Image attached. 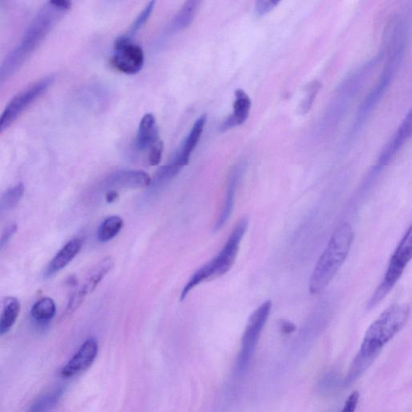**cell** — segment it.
Wrapping results in <instances>:
<instances>
[{"instance_id":"5b68a950","label":"cell","mask_w":412,"mask_h":412,"mask_svg":"<svg viewBox=\"0 0 412 412\" xmlns=\"http://www.w3.org/2000/svg\"><path fill=\"white\" fill-rule=\"evenodd\" d=\"M412 256L411 227L407 231L393 254L385 275L368 303V309L376 308L391 291L400 279Z\"/></svg>"},{"instance_id":"d6986e66","label":"cell","mask_w":412,"mask_h":412,"mask_svg":"<svg viewBox=\"0 0 412 412\" xmlns=\"http://www.w3.org/2000/svg\"><path fill=\"white\" fill-rule=\"evenodd\" d=\"M158 140L156 119L152 114L145 115L139 126L137 142L138 148L140 150L151 148Z\"/></svg>"},{"instance_id":"30bf717a","label":"cell","mask_w":412,"mask_h":412,"mask_svg":"<svg viewBox=\"0 0 412 412\" xmlns=\"http://www.w3.org/2000/svg\"><path fill=\"white\" fill-rule=\"evenodd\" d=\"M98 352V341L93 338L89 339L63 367L62 376L70 378L86 371L95 362Z\"/></svg>"},{"instance_id":"8992f818","label":"cell","mask_w":412,"mask_h":412,"mask_svg":"<svg viewBox=\"0 0 412 412\" xmlns=\"http://www.w3.org/2000/svg\"><path fill=\"white\" fill-rule=\"evenodd\" d=\"M271 301H265L252 313L248 320L244 334L242 339L240 354L237 359L236 372L241 376L246 372L255 352L258 343L268 321L271 311Z\"/></svg>"},{"instance_id":"484cf974","label":"cell","mask_w":412,"mask_h":412,"mask_svg":"<svg viewBox=\"0 0 412 412\" xmlns=\"http://www.w3.org/2000/svg\"><path fill=\"white\" fill-rule=\"evenodd\" d=\"M282 0H257L255 12L259 16H264L273 11Z\"/></svg>"},{"instance_id":"f546056e","label":"cell","mask_w":412,"mask_h":412,"mask_svg":"<svg viewBox=\"0 0 412 412\" xmlns=\"http://www.w3.org/2000/svg\"><path fill=\"white\" fill-rule=\"evenodd\" d=\"M318 91V87L317 85L312 86L310 89V91H309V95L306 98V100L304 101V105L302 107V111L304 112L308 111L309 108H310V106L312 105V102L313 100H314L315 95Z\"/></svg>"},{"instance_id":"44dd1931","label":"cell","mask_w":412,"mask_h":412,"mask_svg":"<svg viewBox=\"0 0 412 412\" xmlns=\"http://www.w3.org/2000/svg\"><path fill=\"white\" fill-rule=\"evenodd\" d=\"M124 227V221L119 216H111L107 218L101 224L98 231V238L102 242H109L118 236Z\"/></svg>"},{"instance_id":"7c38bea8","label":"cell","mask_w":412,"mask_h":412,"mask_svg":"<svg viewBox=\"0 0 412 412\" xmlns=\"http://www.w3.org/2000/svg\"><path fill=\"white\" fill-rule=\"evenodd\" d=\"M412 128V116L411 112L406 116L404 122H402L399 129H398L396 135L391 139L385 148H384L380 157L378 158L376 168L380 170L384 166L387 165L396 154L399 152V150L404 146L407 140L409 139L411 135Z\"/></svg>"},{"instance_id":"603a6c76","label":"cell","mask_w":412,"mask_h":412,"mask_svg":"<svg viewBox=\"0 0 412 412\" xmlns=\"http://www.w3.org/2000/svg\"><path fill=\"white\" fill-rule=\"evenodd\" d=\"M181 167L177 165L176 162L163 166L159 170L154 178L151 180L149 185L152 186V190H157L166 183L167 181L172 179L180 172Z\"/></svg>"},{"instance_id":"9c48e42d","label":"cell","mask_w":412,"mask_h":412,"mask_svg":"<svg viewBox=\"0 0 412 412\" xmlns=\"http://www.w3.org/2000/svg\"><path fill=\"white\" fill-rule=\"evenodd\" d=\"M115 261L111 257H106L88 273L82 287L70 298L65 314L71 315L82 306L88 294L91 293L105 276L114 268Z\"/></svg>"},{"instance_id":"6da1fadb","label":"cell","mask_w":412,"mask_h":412,"mask_svg":"<svg viewBox=\"0 0 412 412\" xmlns=\"http://www.w3.org/2000/svg\"><path fill=\"white\" fill-rule=\"evenodd\" d=\"M410 316L409 304H395L386 309L369 327L360 350L351 364L345 386L354 382L367 371L381 351L407 324Z\"/></svg>"},{"instance_id":"8fae6325","label":"cell","mask_w":412,"mask_h":412,"mask_svg":"<svg viewBox=\"0 0 412 412\" xmlns=\"http://www.w3.org/2000/svg\"><path fill=\"white\" fill-rule=\"evenodd\" d=\"M151 177L148 173L137 170H122L112 173L104 182L107 190L141 189L149 186Z\"/></svg>"},{"instance_id":"f1b7e54d","label":"cell","mask_w":412,"mask_h":412,"mask_svg":"<svg viewBox=\"0 0 412 412\" xmlns=\"http://www.w3.org/2000/svg\"><path fill=\"white\" fill-rule=\"evenodd\" d=\"M48 3L63 13L69 11L72 7V0H49Z\"/></svg>"},{"instance_id":"7402d4cb","label":"cell","mask_w":412,"mask_h":412,"mask_svg":"<svg viewBox=\"0 0 412 412\" xmlns=\"http://www.w3.org/2000/svg\"><path fill=\"white\" fill-rule=\"evenodd\" d=\"M57 312V307L53 299L45 297L37 301L32 308L31 314L38 321H48L53 319Z\"/></svg>"},{"instance_id":"4dcf8cb0","label":"cell","mask_w":412,"mask_h":412,"mask_svg":"<svg viewBox=\"0 0 412 412\" xmlns=\"http://www.w3.org/2000/svg\"><path fill=\"white\" fill-rule=\"evenodd\" d=\"M281 329L283 330L284 334H291L292 332L296 329V327L292 323L289 322H284L282 323V326H281Z\"/></svg>"},{"instance_id":"277c9868","label":"cell","mask_w":412,"mask_h":412,"mask_svg":"<svg viewBox=\"0 0 412 412\" xmlns=\"http://www.w3.org/2000/svg\"><path fill=\"white\" fill-rule=\"evenodd\" d=\"M248 218L244 217L238 222L233 228L231 235L225 244L223 249L217 257L209 262L200 269L196 271L185 287L182 290L181 299L183 301L192 290L198 286L204 281L212 278H218L228 273L236 263L238 251H240V243L244 236L248 228Z\"/></svg>"},{"instance_id":"9a60e30c","label":"cell","mask_w":412,"mask_h":412,"mask_svg":"<svg viewBox=\"0 0 412 412\" xmlns=\"http://www.w3.org/2000/svg\"><path fill=\"white\" fill-rule=\"evenodd\" d=\"M251 107V101L249 96L241 89L237 90L236 91V100L233 102V114L222 125V132L244 124L248 116H249Z\"/></svg>"},{"instance_id":"cb8c5ba5","label":"cell","mask_w":412,"mask_h":412,"mask_svg":"<svg viewBox=\"0 0 412 412\" xmlns=\"http://www.w3.org/2000/svg\"><path fill=\"white\" fill-rule=\"evenodd\" d=\"M25 194V187L23 184H18L13 188L8 190L0 198V213L15 207Z\"/></svg>"},{"instance_id":"ffe728a7","label":"cell","mask_w":412,"mask_h":412,"mask_svg":"<svg viewBox=\"0 0 412 412\" xmlns=\"http://www.w3.org/2000/svg\"><path fill=\"white\" fill-rule=\"evenodd\" d=\"M21 312V304L15 297L4 299L3 310L0 316V335L6 334L15 325Z\"/></svg>"},{"instance_id":"2e32d148","label":"cell","mask_w":412,"mask_h":412,"mask_svg":"<svg viewBox=\"0 0 412 412\" xmlns=\"http://www.w3.org/2000/svg\"><path fill=\"white\" fill-rule=\"evenodd\" d=\"M207 122V115H201L192 128L188 137L185 140L179 154L176 159L175 162L180 167H184L188 165L192 152H193L196 145H198L201 135H203L205 126Z\"/></svg>"},{"instance_id":"83f0119b","label":"cell","mask_w":412,"mask_h":412,"mask_svg":"<svg viewBox=\"0 0 412 412\" xmlns=\"http://www.w3.org/2000/svg\"><path fill=\"white\" fill-rule=\"evenodd\" d=\"M359 393L358 391L353 392L345 401L343 411L354 412L357 407Z\"/></svg>"},{"instance_id":"e0dca14e","label":"cell","mask_w":412,"mask_h":412,"mask_svg":"<svg viewBox=\"0 0 412 412\" xmlns=\"http://www.w3.org/2000/svg\"><path fill=\"white\" fill-rule=\"evenodd\" d=\"M82 247V242L79 238H74V240L69 241L50 262L48 268L45 271V275L49 277V276L54 275L65 268L77 256L79 251H81Z\"/></svg>"},{"instance_id":"ba28073f","label":"cell","mask_w":412,"mask_h":412,"mask_svg":"<svg viewBox=\"0 0 412 412\" xmlns=\"http://www.w3.org/2000/svg\"><path fill=\"white\" fill-rule=\"evenodd\" d=\"M112 67L126 74H135L142 69L144 64V51L126 35L119 37L115 42Z\"/></svg>"},{"instance_id":"5bb4252c","label":"cell","mask_w":412,"mask_h":412,"mask_svg":"<svg viewBox=\"0 0 412 412\" xmlns=\"http://www.w3.org/2000/svg\"><path fill=\"white\" fill-rule=\"evenodd\" d=\"M203 0H186L180 11L167 27L165 35L170 36L174 35L188 27L198 13L201 4Z\"/></svg>"},{"instance_id":"7a4b0ae2","label":"cell","mask_w":412,"mask_h":412,"mask_svg":"<svg viewBox=\"0 0 412 412\" xmlns=\"http://www.w3.org/2000/svg\"><path fill=\"white\" fill-rule=\"evenodd\" d=\"M63 12L47 3L32 21L20 43L0 65V85L5 82L43 43Z\"/></svg>"},{"instance_id":"4fadbf2b","label":"cell","mask_w":412,"mask_h":412,"mask_svg":"<svg viewBox=\"0 0 412 412\" xmlns=\"http://www.w3.org/2000/svg\"><path fill=\"white\" fill-rule=\"evenodd\" d=\"M395 67V65L391 64L390 67H387L385 73L383 74L381 81L379 82L376 89L369 93L366 101L363 103V106L360 107L357 120L358 125L362 124L363 122L366 120L367 117L371 114V112L378 104L379 100H381V98L387 91L388 87L390 86L393 72H394L393 70H394Z\"/></svg>"},{"instance_id":"52a82bcc","label":"cell","mask_w":412,"mask_h":412,"mask_svg":"<svg viewBox=\"0 0 412 412\" xmlns=\"http://www.w3.org/2000/svg\"><path fill=\"white\" fill-rule=\"evenodd\" d=\"M54 81V76L45 77L14 97L0 115V133L9 128L32 102L43 95Z\"/></svg>"},{"instance_id":"d6a6232c","label":"cell","mask_w":412,"mask_h":412,"mask_svg":"<svg viewBox=\"0 0 412 412\" xmlns=\"http://www.w3.org/2000/svg\"><path fill=\"white\" fill-rule=\"evenodd\" d=\"M108 1H110V2H115V1H118V0H108Z\"/></svg>"},{"instance_id":"ac0fdd59","label":"cell","mask_w":412,"mask_h":412,"mask_svg":"<svg viewBox=\"0 0 412 412\" xmlns=\"http://www.w3.org/2000/svg\"><path fill=\"white\" fill-rule=\"evenodd\" d=\"M241 173V168H237L233 171L231 177H229L226 200H225L222 213L220 214L218 222L215 224L214 231H220L225 226V224L227 223L229 217H231L233 205H235L236 190L238 181L240 179Z\"/></svg>"},{"instance_id":"1f68e13d","label":"cell","mask_w":412,"mask_h":412,"mask_svg":"<svg viewBox=\"0 0 412 412\" xmlns=\"http://www.w3.org/2000/svg\"><path fill=\"white\" fill-rule=\"evenodd\" d=\"M118 198V194L115 190H109L107 192L106 200L107 203H111Z\"/></svg>"},{"instance_id":"4316f807","label":"cell","mask_w":412,"mask_h":412,"mask_svg":"<svg viewBox=\"0 0 412 412\" xmlns=\"http://www.w3.org/2000/svg\"><path fill=\"white\" fill-rule=\"evenodd\" d=\"M150 151L148 161L150 165L156 166L160 163L162 157L163 144L161 140L159 139L158 141L154 143L151 148Z\"/></svg>"},{"instance_id":"3957f363","label":"cell","mask_w":412,"mask_h":412,"mask_svg":"<svg viewBox=\"0 0 412 412\" xmlns=\"http://www.w3.org/2000/svg\"><path fill=\"white\" fill-rule=\"evenodd\" d=\"M354 231L345 223L336 229L309 280V291L312 294L325 290L343 265L352 246Z\"/></svg>"},{"instance_id":"d4e9b609","label":"cell","mask_w":412,"mask_h":412,"mask_svg":"<svg viewBox=\"0 0 412 412\" xmlns=\"http://www.w3.org/2000/svg\"><path fill=\"white\" fill-rule=\"evenodd\" d=\"M154 4H156V0H151L149 2L147 7L145 8L141 13L139 14V16L137 18V20L135 21L132 27L128 34H126V36L132 37L137 34L138 31L141 29V27L147 23L150 16H151L153 9L154 8Z\"/></svg>"}]
</instances>
